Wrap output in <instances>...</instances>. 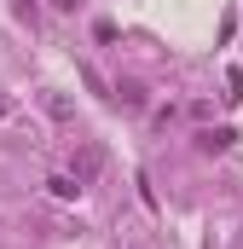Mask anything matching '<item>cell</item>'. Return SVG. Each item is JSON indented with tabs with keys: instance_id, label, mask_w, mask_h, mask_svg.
<instances>
[{
	"instance_id": "cell-1",
	"label": "cell",
	"mask_w": 243,
	"mask_h": 249,
	"mask_svg": "<svg viewBox=\"0 0 243 249\" xmlns=\"http://www.w3.org/2000/svg\"><path fill=\"white\" fill-rule=\"evenodd\" d=\"M226 145H232V127H203V133H197V151H203V157H220Z\"/></svg>"
}]
</instances>
